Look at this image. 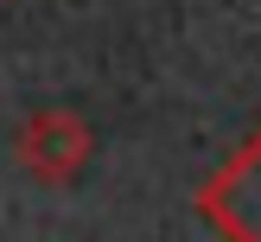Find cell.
<instances>
[{
  "instance_id": "obj_1",
  "label": "cell",
  "mask_w": 261,
  "mask_h": 242,
  "mask_svg": "<svg viewBox=\"0 0 261 242\" xmlns=\"http://www.w3.org/2000/svg\"><path fill=\"white\" fill-rule=\"evenodd\" d=\"M89 153H96V134H89L83 115H70V109H38V115H25L19 134H13V159H19V172L38 178V185H70L89 166Z\"/></svg>"
}]
</instances>
